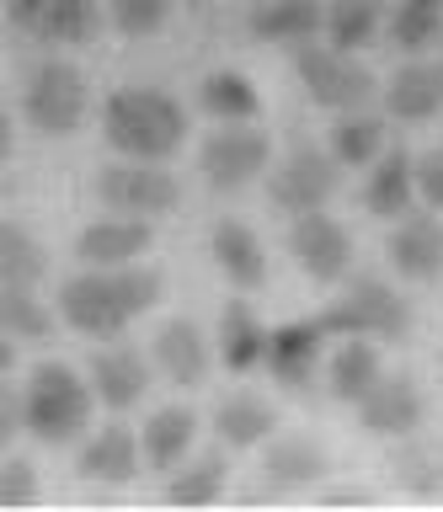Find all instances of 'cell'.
<instances>
[{
	"label": "cell",
	"mask_w": 443,
	"mask_h": 512,
	"mask_svg": "<svg viewBox=\"0 0 443 512\" xmlns=\"http://www.w3.org/2000/svg\"><path fill=\"white\" fill-rule=\"evenodd\" d=\"M102 134L129 160H171L187 139V112L161 86H123L102 107Z\"/></svg>",
	"instance_id": "cell-1"
},
{
	"label": "cell",
	"mask_w": 443,
	"mask_h": 512,
	"mask_svg": "<svg viewBox=\"0 0 443 512\" xmlns=\"http://www.w3.org/2000/svg\"><path fill=\"white\" fill-rule=\"evenodd\" d=\"M91 411H97V395H91V379H81L70 363H38L33 379H27L22 395V422L38 443H75L91 427Z\"/></svg>",
	"instance_id": "cell-2"
},
{
	"label": "cell",
	"mask_w": 443,
	"mask_h": 512,
	"mask_svg": "<svg viewBox=\"0 0 443 512\" xmlns=\"http://www.w3.org/2000/svg\"><path fill=\"white\" fill-rule=\"evenodd\" d=\"M315 320H321V331L331 336V342H342V336H374V342H395V336L411 331L406 299L395 294L385 278H353Z\"/></svg>",
	"instance_id": "cell-3"
},
{
	"label": "cell",
	"mask_w": 443,
	"mask_h": 512,
	"mask_svg": "<svg viewBox=\"0 0 443 512\" xmlns=\"http://www.w3.org/2000/svg\"><path fill=\"white\" fill-rule=\"evenodd\" d=\"M86 102H91V96H86V75L75 70V64H65V59H38L33 64L22 107H27V123H33L43 139L81 134Z\"/></svg>",
	"instance_id": "cell-4"
},
{
	"label": "cell",
	"mask_w": 443,
	"mask_h": 512,
	"mask_svg": "<svg viewBox=\"0 0 443 512\" xmlns=\"http://www.w3.org/2000/svg\"><path fill=\"white\" fill-rule=\"evenodd\" d=\"M294 75L310 102L326 112H353L374 96V75L353 64V54H337L331 43H315V38L294 48Z\"/></svg>",
	"instance_id": "cell-5"
},
{
	"label": "cell",
	"mask_w": 443,
	"mask_h": 512,
	"mask_svg": "<svg viewBox=\"0 0 443 512\" xmlns=\"http://www.w3.org/2000/svg\"><path fill=\"white\" fill-rule=\"evenodd\" d=\"M97 198L107 203V214H134V219H161L177 208L182 187L161 160H113L97 176Z\"/></svg>",
	"instance_id": "cell-6"
},
{
	"label": "cell",
	"mask_w": 443,
	"mask_h": 512,
	"mask_svg": "<svg viewBox=\"0 0 443 512\" xmlns=\"http://www.w3.org/2000/svg\"><path fill=\"white\" fill-rule=\"evenodd\" d=\"M198 171L209 192H246L267 171V134L246 123H219L198 150Z\"/></svg>",
	"instance_id": "cell-7"
},
{
	"label": "cell",
	"mask_w": 443,
	"mask_h": 512,
	"mask_svg": "<svg viewBox=\"0 0 443 512\" xmlns=\"http://www.w3.org/2000/svg\"><path fill=\"white\" fill-rule=\"evenodd\" d=\"M59 315H65L81 336H97V342L123 336L134 320L129 304L118 299V283L107 267H81L75 278H65V288H59Z\"/></svg>",
	"instance_id": "cell-8"
},
{
	"label": "cell",
	"mask_w": 443,
	"mask_h": 512,
	"mask_svg": "<svg viewBox=\"0 0 443 512\" xmlns=\"http://www.w3.org/2000/svg\"><path fill=\"white\" fill-rule=\"evenodd\" d=\"M289 256L310 283H337L353 267V235L326 208H310V214H294L289 224Z\"/></svg>",
	"instance_id": "cell-9"
},
{
	"label": "cell",
	"mask_w": 443,
	"mask_h": 512,
	"mask_svg": "<svg viewBox=\"0 0 443 512\" xmlns=\"http://www.w3.org/2000/svg\"><path fill=\"white\" fill-rule=\"evenodd\" d=\"M337 155L315 150V144H294L289 155L278 160L273 171V203L289 208V214H310V208H326L337 198Z\"/></svg>",
	"instance_id": "cell-10"
},
{
	"label": "cell",
	"mask_w": 443,
	"mask_h": 512,
	"mask_svg": "<svg viewBox=\"0 0 443 512\" xmlns=\"http://www.w3.org/2000/svg\"><path fill=\"white\" fill-rule=\"evenodd\" d=\"M331 336L321 331V320H289V326H273L267 331V347H262V363L283 390H310L315 368H321V352H326Z\"/></svg>",
	"instance_id": "cell-11"
},
{
	"label": "cell",
	"mask_w": 443,
	"mask_h": 512,
	"mask_svg": "<svg viewBox=\"0 0 443 512\" xmlns=\"http://www.w3.org/2000/svg\"><path fill=\"white\" fill-rule=\"evenodd\" d=\"M331 470L326 464V448L321 443H305V438H283L267 448V459H262V480L251 486L246 496L251 502H283V496H299V491H310L315 480H321Z\"/></svg>",
	"instance_id": "cell-12"
},
{
	"label": "cell",
	"mask_w": 443,
	"mask_h": 512,
	"mask_svg": "<svg viewBox=\"0 0 443 512\" xmlns=\"http://www.w3.org/2000/svg\"><path fill=\"white\" fill-rule=\"evenodd\" d=\"M358 422L369 438H406L422 422V390L411 374H379L358 400Z\"/></svg>",
	"instance_id": "cell-13"
},
{
	"label": "cell",
	"mask_w": 443,
	"mask_h": 512,
	"mask_svg": "<svg viewBox=\"0 0 443 512\" xmlns=\"http://www.w3.org/2000/svg\"><path fill=\"white\" fill-rule=\"evenodd\" d=\"M150 246H155L150 219L113 214V219H97V224H86V230L75 235V262L81 267H129Z\"/></svg>",
	"instance_id": "cell-14"
},
{
	"label": "cell",
	"mask_w": 443,
	"mask_h": 512,
	"mask_svg": "<svg viewBox=\"0 0 443 512\" xmlns=\"http://www.w3.org/2000/svg\"><path fill=\"white\" fill-rule=\"evenodd\" d=\"M385 256L395 267V278L406 283H433L443 272V224L427 214H401L385 240Z\"/></svg>",
	"instance_id": "cell-15"
},
{
	"label": "cell",
	"mask_w": 443,
	"mask_h": 512,
	"mask_svg": "<svg viewBox=\"0 0 443 512\" xmlns=\"http://www.w3.org/2000/svg\"><path fill=\"white\" fill-rule=\"evenodd\" d=\"M155 368L166 374V384L177 390H198L209 379V336H203L198 320H166L155 331Z\"/></svg>",
	"instance_id": "cell-16"
},
{
	"label": "cell",
	"mask_w": 443,
	"mask_h": 512,
	"mask_svg": "<svg viewBox=\"0 0 443 512\" xmlns=\"http://www.w3.org/2000/svg\"><path fill=\"white\" fill-rule=\"evenodd\" d=\"M209 256H214V267L225 272V283H235V288H262L267 283V251H262L257 230L241 219H214Z\"/></svg>",
	"instance_id": "cell-17"
},
{
	"label": "cell",
	"mask_w": 443,
	"mask_h": 512,
	"mask_svg": "<svg viewBox=\"0 0 443 512\" xmlns=\"http://www.w3.org/2000/svg\"><path fill=\"white\" fill-rule=\"evenodd\" d=\"M150 390V363L129 347H107L91 358V395L102 400L107 411H129L139 406Z\"/></svg>",
	"instance_id": "cell-18"
},
{
	"label": "cell",
	"mask_w": 443,
	"mask_h": 512,
	"mask_svg": "<svg viewBox=\"0 0 443 512\" xmlns=\"http://www.w3.org/2000/svg\"><path fill=\"white\" fill-rule=\"evenodd\" d=\"M75 470H81L86 480H97V486H123V480H134L139 475V438H134V427L107 422L102 432H91Z\"/></svg>",
	"instance_id": "cell-19"
},
{
	"label": "cell",
	"mask_w": 443,
	"mask_h": 512,
	"mask_svg": "<svg viewBox=\"0 0 443 512\" xmlns=\"http://www.w3.org/2000/svg\"><path fill=\"white\" fill-rule=\"evenodd\" d=\"M379 374H385V363H379L374 336H342V347L331 352V368H326V395L342 400V406H358Z\"/></svg>",
	"instance_id": "cell-20"
},
{
	"label": "cell",
	"mask_w": 443,
	"mask_h": 512,
	"mask_svg": "<svg viewBox=\"0 0 443 512\" xmlns=\"http://www.w3.org/2000/svg\"><path fill=\"white\" fill-rule=\"evenodd\" d=\"M363 203H369L374 219L411 214V203H417V160H411L406 150L379 155L374 171H369V187H363Z\"/></svg>",
	"instance_id": "cell-21"
},
{
	"label": "cell",
	"mask_w": 443,
	"mask_h": 512,
	"mask_svg": "<svg viewBox=\"0 0 443 512\" xmlns=\"http://www.w3.org/2000/svg\"><path fill=\"white\" fill-rule=\"evenodd\" d=\"M321 6L315 0H267V6L251 11V38L257 43H273V48H299L321 32Z\"/></svg>",
	"instance_id": "cell-22"
},
{
	"label": "cell",
	"mask_w": 443,
	"mask_h": 512,
	"mask_svg": "<svg viewBox=\"0 0 443 512\" xmlns=\"http://www.w3.org/2000/svg\"><path fill=\"white\" fill-rule=\"evenodd\" d=\"M385 107L406 123H427L443 112V70L438 64L411 59L406 70H395V80L385 86Z\"/></svg>",
	"instance_id": "cell-23"
},
{
	"label": "cell",
	"mask_w": 443,
	"mask_h": 512,
	"mask_svg": "<svg viewBox=\"0 0 443 512\" xmlns=\"http://www.w3.org/2000/svg\"><path fill=\"white\" fill-rule=\"evenodd\" d=\"M193 438H198V416L187 406H161L145 422L139 454H145V464H155V470H177L187 459V448H193Z\"/></svg>",
	"instance_id": "cell-24"
},
{
	"label": "cell",
	"mask_w": 443,
	"mask_h": 512,
	"mask_svg": "<svg viewBox=\"0 0 443 512\" xmlns=\"http://www.w3.org/2000/svg\"><path fill=\"white\" fill-rule=\"evenodd\" d=\"M214 432L225 448H257L278 432V411L257 395H230V400H219V411H214Z\"/></svg>",
	"instance_id": "cell-25"
},
{
	"label": "cell",
	"mask_w": 443,
	"mask_h": 512,
	"mask_svg": "<svg viewBox=\"0 0 443 512\" xmlns=\"http://www.w3.org/2000/svg\"><path fill=\"white\" fill-rule=\"evenodd\" d=\"M262 347H267V326L257 320V310L246 299H230L225 315H219V358H225V368H235V374L257 368Z\"/></svg>",
	"instance_id": "cell-26"
},
{
	"label": "cell",
	"mask_w": 443,
	"mask_h": 512,
	"mask_svg": "<svg viewBox=\"0 0 443 512\" xmlns=\"http://www.w3.org/2000/svg\"><path fill=\"white\" fill-rule=\"evenodd\" d=\"M198 102L214 123H251L262 112V96L251 86V75L241 70H209L198 86Z\"/></svg>",
	"instance_id": "cell-27"
},
{
	"label": "cell",
	"mask_w": 443,
	"mask_h": 512,
	"mask_svg": "<svg viewBox=\"0 0 443 512\" xmlns=\"http://www.w3.org/2000/svg\"><path fill=\"white\" fill-rule=\"evenodd\" d=\"M331 155H337V166H374L379 155H385V123L374 118V112H337V123H331Z\"/></svg>",
	"instance_id": "cell-28"
},
{
	"label": "cell",
	"mask_w": 443,
	"mask_h": 512,
	"mask_svg": "<svg viewBox=\"0 0 443 512\" xmlns=\"http://www.w3.org/2000/svg\"><path fill=\"white\" fill-rule=\"evenodd\" d=\"M49 278V251L27 224H0V283L38 288Z\"/></svg>",
	"instance_id": "cell-29"
},
{
	"label": "cell",
	"mask_w": 443,
	"mask_h": 512,
	"mask_svg": "<svg viewBox=\"0 0 443 512\" xmlns=\"http://www.w3.org/2000/svg\"><path fill=\"white\" fill-rule=\"evenodd\" d=\"M0 331L11 342H43L54 331V310L38 299V288L22 283H0Z\"/></svg>",
	"instance_id": "cell-30"
},
{
	"label": "cell",
	"mask_w": 443,
	"mask_h": 512,
	"mask_svg": "<svg viewBox=\"0 0 443 512\" xmlns=\"http://www.w3.org/2000/svg\"><path fill=\"white\" fill-rule=\"evenodd\" d=\"M321 32L337 54H358L379 38V6L374 0H331V11L321 16Z\"/></svg>",
	"instance_id": "cell-31"
},
{
	"label": "cell",
	"mask_w": 443,
	"mask_h": 512,
	"mask_svg": "<svg viewBox=\"0 0 443 512\" xmlns=\"http://www.w3.org/2000/svg\"><path fill=\"white\" fill-rule=\"evenodd\" d=\"M225 480H230L225 454H203V459L187 464V470L171 475L166 502H177V507H209V502H219V496H225Z\"/></svg>",
	"instance_id": "cell-32"
},
{
	"label": "cell",
	"mask_w": 443,
	"mask_h": 512,
	"mask_svg": "<svg viewBox=\"0 0 443 512\" xmlns=\"http://www.w3.org/2000/svg\"><path fill=\"white\" fill-rule=\"evenodd\" d=\"M97 0H43L38 11V38L43 43H86L97 32Z\"/></svg>",
	"instance_id": "cell-33"
},
{
	"label": "cell",
	"mask_w": 443,
	"mask_h": 512,
	"mask_svg": "<svg viewBox=\"0 0 443 512\" xmlns=\"http://www.w3.org/2000/svg\"><path fill=\"white\" fill-rule=\"evenodd\" d=\"M443 32V0H401L390 16V43L401 54H422L427 43H438Z\"/></svg>",
	"instance_id": "cell-34"
},
{
	"label": "cell",
	"mask_w": 443,
	"mask_h": 512,
	"mask_svg": "<svg viewBox=\"0 0 443 512\" xmlns=\"http://www.w3.org/2000/svg\"><path fill=\"white\" fill-rule=\"evenodd\" d=\"M171 16V0H113V27L123 38H155Z\"/></svg>",
	"instance_id": "cell-35"
},
{
	"label": "cell",
	"mask_w": 443,
	"mask_h": 512,
	"mask_svg": "<svg viewBox=\"0 0 443 512\" xmlns=\"http://www.w3.org/2000/svg\"><path fill=\"white\" fill-rule=\"evenodd\" d=\"M22 502H38V464L0 454V507H22Z\"/></svg>",
	"instance_id": "cell-36"
},
{
	"label": "cell",
	"mask_w": 443,
	"mask_h": 512,
	"mask_svg": "<svg viewBox=\"0 0 443 512\" xmlns=\"http://www.w3.org/2000/svg\"><path fill=\"white\" fill-rule=\"evenodd\" d=\"M417 198L427 208H443V144L417 160Z\"/></svg>",
	"instance_id": "cell-37"
},
{
	"label": "cell",
	"mask_w": 443,
	"mask_h": 512,
	"mask_svg": "<svg viewBox=\"0 0 443 512\" xmlns=\"http://www.w3.org/2000/svg\"><path fill=\"white\" fill-rule=\"evenodd\" d=\"M22 432H27V422H22V395L0 390V454H11V443H17Z\"/></svg>",
	"instance_id": "cell-38"
},
{
	"label": "cell",
	"mask_w": 443,
	"mask_h": 512,
	"mask_svg": "<svg viewBox=\"0 0 443 512\" xmlns=\"http://www.w3.org/2000/svg\"><path fill=\"white\" fill-rule=\"evenodd\" d=\"M401 480H406V491L433 496V491H443V464H433V459H411Z\"/></svg>",
	"instance_id": "cell-39"
},
{
	"label": "cell",
	"mask_w": 443,
	"mask_h": 512,
	"mask_svg": "<svg viewBox=\"0 0 443 512\" xmlns=\"http://www.w3.org/2000/svg\"><path fill=\"white\" fill-rule=\"evenodd\" d=\"M38 11H43V0H6V16L17 27H27V32L38 27Z\"/></svg>",
	"instance_id": "cell-40"
},
{
	"label": "cell",
	"mask_w": 443,
	"mask_h": 512,
	"mask_svg": "<svg viewBox=\"0 0 443 512\" xmlns=\"http://www.w3.org/2000/svg\"><path fill=\"white\" fill-rule=\"evenodd\" d=\"M11 150H17V134H11V118L0 112V166L11 160Z\"/></svg>",
	"instance_id": "cell-41"
},
{
	"label": "cell",
	"mask_w": 443,
	"mask_h": 512,
	"mask_svg": "<svg viewBox=\"0 0 443 512\" xmlns=\"http://www.w3.org/2000/svg\"><path fill=\"white\" fill-rule=\"evenodd\" d=\"M321 502H369V491H358V486H342V491H326Z\"/></svg>",
	"instance_id": "cell-42"
},
{
	"label": "cell",
	"mask_w": 443,
	"mask_h": 512,
	"mask_svg": "<svg viewBox=\"0 0 443 512\" xmlns=\"http://www.w3.org/2000/svg\"><path fill=\"white\" fill-rule=\"evenodd\" d=\"M11 363H17V342L0 331V374H11Z\"/></svg>",
	"instance_id": "cell-43"
},
{
	"label": "cell",
	"mask_w": 443,
	"mask_h": 512,
	"mask_svg": "<svg viewBox=\"0 0 443 512\" xmlns=\"http://www.w3.org/2000/svg\"><path fill=\"white\" fill-rule=\"evenodd\" d=\"M193 6H203V0H193Z\"/></svg>",
	"instance_id": "cell-44"
}]
</instances>
